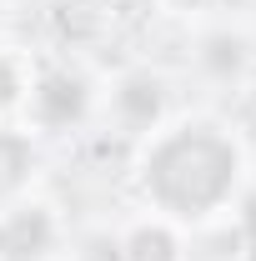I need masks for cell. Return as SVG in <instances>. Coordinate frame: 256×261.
I'll use <instances>...</instances> for the list:
<instances>
[{"instance_id": "cell-2", "label": "cell", "mask_w": 256, "mask_h": 261, "mask_svg": "<svg viewBox=\"0 0 256 261\" xmlns=\"http://www.w3.org/2000/svg\"><path fill=\"white\" fill-rule=\"evenodd\" d=\"M35 111H40V121L65 126V121L81 111V86H75V81H65V75L45 81V86H40V96H35Z\"/></svg>"}, {"instance_id": "cell-4", "label": "cell", "mask_w": 256, "mask_h": 261, "mask_svg": "<svg viewBox=\"0 0 256 261\" xmlns=\"http://www.w3.org/2000/svg\"><path fill=\"white\" fill-rule=\"evenodd\" d=\"M136 261H171V241L161 231H141L136 236Z\"/></svg>"}, {"instance_id": "cell-3", "label": "cell", "mask_w": 256, "mask_h": 261, "mask_svg": "<svg viewBox=\"0 0 256 261\" xmlns=\"http://www.w3.org/2000/svg\"><path fill=\"white\" fill-rule=\"evenodd\" d=\"M25 171H31V151H25L15 136H0V196L15 191Z\"/></svg>"}, {"instance_id": "cell-5", "label": "cell", "mask_w": 256, "mask_h": 261, "mask_svg": "<svg viewBox=\"0 0 256 261\" xmlns=\"http://www.w3.org/2000/svg\"><path fill=\"white\" fill-rule=\"evenodd\" d=\"M10 91H15V75H10V65L0 61V106L10 100Z\"/></svg>"}, {"instance_id": "cell-1", "label": "cell", "mask_w": 256, "mask_h": 261, "mask_svg": "<svg viewBox=\"0 0 256 261\" xmlns=\"http://www.w3.org/2000/svg\"><path fill=\"white\" fill-rule=\"evenodd\" d=\"M231 171L236 156L221 136L211 130H186L176 141H166L156 156H151V191L176 206V211H206L231 191Z\"/></svg>"}]
</instances>
